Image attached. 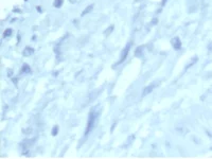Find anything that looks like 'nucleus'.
<instances>
[{
  "mask_svg": "<svg viewBox=\"0 0 212 159\" xmlns=\"http://www.w3.org/2000/svg\"><path fill=\"white\" fill-rule=\"evenodd\" d=\"M98 119H99V112H98L96 108H94V109H91V112H89V116H88V121H87L86 129H85V134H84L85 138H87L88 135L96 127Z\"/></svg>",
  "mask_w": 212,
  "mask_h": 159,
  "instance_id": "nucleus-1",
  "label": "nucleus"
},
{
  "mask_svg": "<svg viewBox=\"0 0 212 159\" xmlns=\"http://www.w3.org/2000/svg\"><path fill=\"white\" fill-rule=\"evenodd\" d=\"M132 45H133V43H128V44L126 45V47L124 48V49H123L122 53H121L120 59H119V61L117 62V65L122 64V63L125 61L126 57H127V55H128V53H130V47H132Z\"/></svg>",
  "mask_w": 212,
  "mask_h": 159,
  "instance_id": "nucleus-2",
  "label": "nucleus"
},
{
  "mask_svg": "<svg viewBox=\"0 0 212 159\" xmlns=\"http://www.w3.org/2000/svg\"><path fill=\"white\" fill-rule=\"evenodd\" d=\"M156 86H157L156 82H154V83H151L149 86H146V87L143 89V92H142V97H145L146 95L151 93L152 91H153V89H155V87H156Z\"/></svg>",
  "mask_w": 212,
  "mask_h": 159,
  "instance_id": "nucleus-3",
  "label": "nucleus"
},
{
  "mask_svg": "<svg viewBox=\"0 0 212 159\" xmlns=\"http://www.w3.org/2000/svg\"><path fill=\"white\" fill-rule=\"evenodd\" d=\"M173 46L176 50L180 49V40L178 39V38H175V39L173 40Z\"/></svg>",
  "mask_w": 212,
  "mask_h": 159,
  "instance_id": "nucleus-4",
  "label": "nucleus"
},
{
  "mask_svg": "<svg viewBox=\"0 0 212 159\" xmlns=\"http://www.w3.org/2000/svg\"><path fill=\"white\" fill-rule=\"evenodd\" d=\"M21 72H23V73H31L30 67L28 66L27 64H25V65L22 66V68H21Z\"/></svg>",
  "mask_w": 212,
  "mask_h": 159,
  "instance_id": "nucleus-5",
  "label": "nucleus"
},
{
  "mask_svg": "<svg viewBox=\"0 0 212 159\" xmlns=\"http://www.w3.org/2000/svg\"><path fill=\"white\" fill-rule=\"evenodd\" d=\"M33 53V50L31 49L30 51H29V48H27V49L25 50V52H23V55H25V56H28V55L29 54H32Z\"/></svg>",
  "mask_w": 212,
  "mask_h": 159,
  "instance_id": "nucleus-6",
  "label": "nucleus"
},
{
  "mask_svg": "<svg viewBox=\"0 0 212 159\" xmlns=\"http://www.w3.org/2000/svg\"><path fill=\"white\" fill-rule=\"evenodd\" d=\"M56 132H58V126L54 127V128H53V131H52V135H53V136H55V135L58 134Z\"/></svg>",
  "mask_w": 212,
  "mask_h": 159,
  "instance_id": "nucleus-7",
  "label": "nucleus"
},
{
  "mask_svg": "<svg viewBox=\"0 0 212 159\" xmlns=\"http://www.w3.org/2000/svg\"><path fill=\"white\" fill-rule=\"evenodd\" d=\"M9 35H11V30H6V34H4V37H8Z\"/></svg>",
  "mask_w": 212,
  "mask_h": 159,
  "instance_id": "nucleus-8",
  "label": "nucleus"
}]
</instances>
